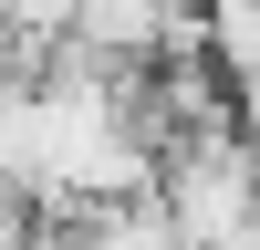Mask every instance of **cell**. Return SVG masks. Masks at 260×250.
Instances as JSON below:
<instances>
[{
    "label": "cell",
    "instance_id": "cell-1",
    "mask_svg": "<svg viewBox=\"0 0 260 250\" xmlns=\"http://www.w3.org/2000/svg\"><path fill=\"white\" fill-rule=\"evenodd\" d=\"M250 198H260V136H240V125H198L156 157V208L187 250L250 240Z\"/></svg>",
    "mask_w": 260,
    "mask_h": 250
},
{
    "label": "cell",
    "instance_id": "cell-2",
    "mask_svg": "<svg viewBox=\"0 0 260 250\" xmlns=\"http://www.w3.org/2000/svg\"><path fill=\"white\" fill-rule=\"evenodd\" d=\"M62 250H187V240L167 229L156 198H104V208H73V240Z\"/></svg>",
    "mask_w": 260,
    "mask_h": 250
},
{
    "label": "cell",
    "instance_id": "cell-3",
    "mask_svg": "<svg viewBox=\"0 0 260 250\" xmlns=\"http://www.w3.org/2000/svg\"><path fill=\"white\" fill-rule=\"evenodd\" d=\"M250 250H260V198H250Z\"/></svg>",
    "mask_w": 260,
    "mask_h": 250
}]
</instances>
